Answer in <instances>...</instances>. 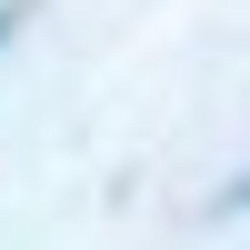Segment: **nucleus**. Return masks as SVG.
<instances>
[{
	"label": "nucleus",
	"instance_id": "nucleus-1",
	"mask_svg": "<svg viewBox=\"0 0 250 250\" xmlns=\"http://www.w3.org/2000/svg\"><path fill=\"white\" fill-rule=\"evenodd\" d=\"M240 200H250V170H240V180H230V190H220V210H240Z\"/></svg>",
	"mask_w": 250,
	"mask_h": 250
}]
</instances>
